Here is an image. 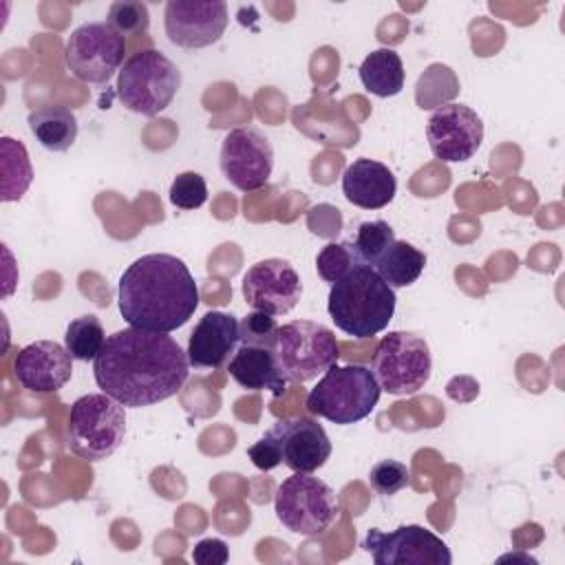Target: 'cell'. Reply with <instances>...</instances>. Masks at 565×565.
Listing matches in <instances>:
<instances>
[{
	"label": "cell",
	"mask_w": 565,
	"mask_h": 565,
	"mask_svg": "<svg viewBox=\"0 0 565 565\" xmlns=\"http://www.w3.org/2000/svg\"><path fill=\"white\" fill-rule=\"evenodd\" d=\"M181 88V71L157 49L132 53L117 75V97L121 104L146 117L166 110Z\"/></svg>",
	"instance_id": "6"
},
{
	"label": "cell",
	"mask_w": 565,
	"mask_h": 565,
	"mask_svg": "<svg viewBox=\"0 0 565 565\" xmlns=\"http://www.w3.org/2000/svg\"><path fill=\"white\" fill-rule=\"evenodd\" d=\"M163 26L177 46H210L221 40L227 26V4L221 0H170L163 11Z\"/></svg>",
	"instance_id": "15"
},
{
	"label": "cell",
	"mask_w": 565,
	"mask_h": 565,
	"mask_svg": "<svg viewBox=\"0 0 565 565\" xmlns=\"http://www.w3.org/2000/svg\"><path fill=\"white\" fill-rule=\"evenodd\" d=\"M371 371L382 391L413 395L430 380L433 360L428 342L411 331H388L377 342Z\"/></svg>",
	"instance_id": "9"
},
{
	"label": "cell",
	"mask_w": 565,
	"mask_h": 565,
	"mask_svg": "<svg viewBox=\"0 0 565 565\" xmlns=\"http://www.w3.org/2000/svg\"><path fill=\"white\" fill-rule=\"evenodd\" d=\"M207 201V185L199 172H181L170 185V203L179 210H196Z\"/></svg>",
	"instance_id": "32"
},
{
	"label": "cell",
	"mask_w": 565,
	"mask_h": 565,
	"mask_svg": "<svg viewBox=\"0 0 565 565\" xmlns=\"http://www.w3.org/2000/svg\"><path fill=\"white\" fill-rule=\"evenodd\" d=\"M355 265H360L351 241H342V243H327L318 256H316V269L318 276L327 282H338L342 276H347Z\"/></svg>",
	"instance_id": "28"
},
{
	"label": "cell",
	"mask_w": 565,
	"mask_h": 565,
	"mask_svg": "<svg viewBox=\"0 0 565 565\" xmlns=\"http://www.w3.org/2000/svg\"><path fill=\"white\" fill-rule=\"evenodd\" d=\"M459 79L446 64H430L415 84V99L419 108H439L459 95Z\"/></svg>",
	"instance_id": "25"
},
{
	"label": "cell",
	"mask_w": 565,
	"mask_h": 565,
	"mask_svg": "<svg viewBox=\"0 0 565 565\" xmlns=\"http://www.w3.org/2000/svg\"><path fill=\"white\" fill-rule=\"evenodd\" d=\"M375 565H450L448 545L422 525H399L393 532L371 527L362 545Z\"/></svg>",
	"instance_id": "11"
},
{
	"label": "cell",
	"mask_w": 565,
	"mask_h": 565,
	"mask_svg": "<svg viewBox=\"0 0 565 565\" xmlns=\"http://www.w3.org/2000/svg\"><path fill=\"white\" fill-rule=\"evenodd\" d=\"M278 329L280 327L276 322V316H269L265 311H252L238 322V338H241V344L274 349Z\"/></svg>",
	"instance_id": "30"
},
{
	"label": "cell",
	"mask_w": 565,
	"mask_h": 565,
	"mask_svg": "<svg viewBox=\"0 0 565 565\" xmlns=\"http://www.w3.org/2000/svg\"><path fill=\"white\" fill-rule=\"evenodd\" d=\"M395 289L371 265H355L331 285L329 316L340 331L353 338H373L395 313Z\"/></svg>",
	"instance_id": "3"
},
{
	"label": "cell",
	"mask_w": 565,
	"mask_h": 565,
	"mask_svg": "<svg viewBox=\"0 0 565 565\" xmlns=\"http://www.w3.org/2000/svg\"><path fill=\"white\" fill-rule=\"evenodd\" d=\"M192 558L199 565H223V563H227L230 552L221 539H203L194 545Z\"/></svg>",
	"instance_id": "34"
},
{
	"label": "cell",
	"mask_w": 565,
	"mask_h": 565,
	"mask_svg": "<svg viewBox=\"0 0 565 565\" xmlns=\"http://www.w3.org/2000/svg\"><path fill=\"white\" fill-rule=\"evenodd\" d=\"M104 342H106L104 327H102L99 318L93 313L79 316V318L71 320V324L66 327L64 347L68 349L73 360H79V362L95 360L99 355Z\"/></svg>",
	"instance_id": "26"
},
{
	"label": "cell",
	"mask_w": 565,
	"mask_h": 565,
	"mask_svg": "<svg viewBox=\"0 0 565 565\" xmlns=\"http://www.w3.org/2000/svg\"><path fill=\"white\" fill-rule=\"evenodd\" d=\"M13 373L31 393H55L73 375V355L55 340H38L15 353Z\"/></svg>",
	"instance_id": "16"
},
{
	"label": "cell",
	"mask_w": 565,
	"mask_h": 565,
	"mask_svg": "<svg viewBox=\"0 0 565 565\" xmlns=\"http://www.w3.org/2000/svg\"><path fill=\"white\" fill-rule=\"evenodd\" d=\"M247 457L258 470H274L276 466H280L282 455H280V441L276 430L269 428L256 444H252L247 448Z\"/></svg>",
	"instance_id": "33"
},
{
	"label": "cell",
	"mask_w": 565,
	"mask_h": 565,
	"mask_svg": "<svg viewBox=\"0 0 565 565\" xmlns=\"http://www.w3.org/2000/svg\"><path fill=\"white\" fill-rule=\"evenodd\" d=\"M26 121L40 146L51 152H64L77 139V117L66 106L35 108Z\"/></svg>",
	"instance_id": "21"
},
{
	"label": "cell",
	"mask_w": 565,
	"mask_h": 565,
	"mask_svg": "<svg viewBox=\"0 0 565 565\" xmlns=\"http://www.w3.org/2000/svg\"><path fill=\"white\" fill-rule=\"evenodd\" d=\"M0 150H2V194H0V199L4 203L20 201L33 181V168L29 161V152L22 141H15L11 137L0 139Z\"/></svg>",
	"instance_id": "24"
},
{
	"label": "cell",
	"mask_w": 565,
	"mask_h": 565,
	"mask_svg": "<svg viewBox=\"0 0 565 565\" xmlns=\"http://www.w3.org/2000/svg\"><path fill=\"white\" fill-rule=\"evenodd\" d=\"M218 163L223 177L236 190L254 192L271 177L274 148L258 128L241 126L223 137Z\"/></svg>",
	"instance_id": "12"
},
{
	"label": "cell",
	"mask_w": 565,
	"mask_h": 565,
	"mask_svg": "<svg viewBox=\"0 0 565 565\" xmlns=\"http://www.w3.org/2000/svg\"><path fill=\"white\" fill-rule=\"evenodd\" d=\"M408 483H411V472L406 463L395 459H382L369 472V486L382 497H393L399 490H404Z\"/></svg>",
	"instance_id": "31"
},
{
	"label": "cell",
	"mask_w": 565,
	"mask_h": 565,
	"mask_svg": "<svg viewBox=\"0 0 565 565\" xmlns=\"http://www.w3.org/2000/svg\"><path fill=\"white\" fill-rule=\"evenodd\" d=\"M278 521L302 536L322 534L338 516L340 503L329 483L311 472H294L287 477L274 499Z\"/></svg>",
	"instance_id": "8"
},
{
	"label": "cell",
	"mask_w": 565,
	"mask_h": 565,
	"mask_svg": "<svg viewBox=\"0 0 565 565\" xmlns=\"http://www.w3.org/2000/svg\"><path fill=\"white\" fill-rule=\"evenodd\" d=\"M126 38L108 22H84L66 40L64 60L71 73L86 84H106L121 71Z\"/></svg>",
	"instance_id": "10"
},
{
	"label": "cell",
	"mask_w": 565,
	"mask_h": 565,
	"mask_svg": "<svg viewBox=\"0 0 565 565\" xmlns=\"http://www.w3.org/2000/svg\"><path fill=\"white\" fill-rule=\"evenodd\" d=\"M300 296V276L285 258L258 260L243 276V298L254 311L285 316L298 305Z\"/></svg>",
	"instance_id": "14"
},
{
	"label": "cell",
	"mask_w": 565,
	"mask_h": 565,
	"mask_svg": "<svg viewBox=\"0 0 565 565\" xmlns=\"http://www.w3.org/2000/svg\"><path fill=\"white\" fill-rule=\"evenodd\" d=\"M395 241V230L386 221H362L353 232L351 245L358 260L373 267Z\"/></svg>",
	"instance_id": "27"
},
{
	"label": "cell",
	"mask_w": 565,
	"mask_h": 565,
	"mask_svg": "<svg viewBox=\"0 0 565 565\" xmlns=\"http://www.w3.org/2000/svg\"><path fill=\"white\" fill-rule=\"evenodd\" d=\"M238 344V320L225 311H207L190 333L185 355L194 369H221Z\"/></svg>",
	"instance_id": "18"
},
{
	"label": "cell",
	"mask_w": 565,
	"mask_h": 565,
	"mask_svg": "<svg viewBox=\"0 0 565 565\" xmlns=\"http://www.w3.org/2000/svg\"><path fill=\"white\" fill-rule=\"evenodd\" d=\"M126 406L106 393H88L71 404L66 446L82 459L110 457L126 437Z\"/></svg>",
	"instance_id": "5"
},
{
	"label": "cell",
	"mask_w": 565,
	"mask_h": 565,
	"mask_svg": "<svg viewBox=\"0 0 565 565\" xmlns=\"http://www.w3.org/2000/svg\"><path fill=\"white\" fill-rule=\"evenodd\" d=\"M342 192L349 203L362 210H380L388 205L397 192L395 174L375 159H355L342 174Z\"/></svg>",
	"instance_id": "19"
},
{
	"label": "cell",
	"mask_w": 565,
	"mask_h": 565,
	"mask_svg": "<svg viewBox=\"0 0 565 565\" xmlns=\"http://www.w3.org/2000/svg\"><path fill=\"white\" fill-rule=\"evenodd\" d=\"M106 22L126 38L143 33L150 26V13L139 0H117L110 4Z\"/></svg>",
	"instance_id": "29"
},
{
	"label": "cell",
	"mask_w": 565,
	"mask_h": 565,
	"mask_svg": "<svg viewBox=\"0 0 565 565\" xmlns=\"http://www.w3.org/2000/svg\"><path fill=\"white\" fill-rule=\"evenodd\" d=\"M271 428L280 441L282 463L294 472H316L331 457L329 435L311 417L280 419Z\"/></svg>",
	"instance_id": "17"
},
{
	"label": "cell",
	"mask_w": 565,
	"mask_h": 565,
	"mask_svg": "<svg viewBox=\"0 0 565 565\" xmlns=\"http://www.w3.org/2000/svg\"><path fill=\"white\" fill-rule=\"evenodd\" d=\"M426 265V254L406 241H395L384 256L373 265V269L388 282V287H408L413 285Z\"/></svg>",
	"instance_id": "23"
},
{
	"label": "cell",
	"mask_w": 565,
	"mask_h": 565,
	"mask_svg": "<svg viewBox=\"0 0 565 565\" xmlns=\"http://www.w3.org/2000/svg\"><path fill=\"white\" fill-rule=\"evenodd\" d=\"M117 300L119 313L130 327L170 333L192 318L199 287L181 258L146 254L121 274Z\"/></svg>",
	"instance_id": "2"
},
{
	"label": "cell",
	"mask_w": 565,
	"mask_h": 565,
	"mask_svg": "<svg viewBox=\"0 0 565 565\" xmlns=\"http://www.w3.org/2000/svg\"><path fill=\"white\" fill-rule=\"evenodd\" d=\"M362 86L377 97H393L404 88V64L397 51L375 49L360 64Z\"/></svg>",
	"instance_id": "22"
},
{
	"label": "cell",
	"mask_w": 565,
	"mask_h": 565,
	"mask_svg": "<svg viewBox=\"0 0 565 565\" xmlns=\"http://www.w3.org/2000/svg\"><path fill=\"white\" fill-rule=\"evenodd\" d=\"M426 137L430 152L444 163L468 161L481 148L483 121L466 104H446L430 115Z\"/></svg>",
	"instance_id": "13"
},
{
	"label": "cell",
	"mask_w": 565,
	"mask_h": 565,
	"mask_svg": "<svg viewBox=\"0 0 565 565\" xmlns=\"http://www.w3.org/2000/svg\"><path fill=\"white\" fill-rule=\"evenodd\" d=\"M276 362L287 382L305 384L338 362V342L329 327L311 320H294L278 329Z\"/></svg>",
	"instance_id": "7"
},
{
	"label": "cell",
	"mask_w": 565,
	"mask_h": 565,
	"mask_svg": "<svg viewBox=\"0 0 565 565\" xmlns=\"http://www.w3.org/2000/svg\"><path fill=\"white\" fill-rule=\"evenodd\" d=\"M380 384L369 366H331L307 395V411L338 426L355 424L373 413L380 402Z\"/></svg>",
	"instance_id": "4"
},
{
	"label": "cell",
	"mask_w": 565,
	"mask_h": 565,
	"mask_svg": "<svg viewBox=\"0 0 565 565\" xmlns=\"http://www.w3.org/2000/svg\"><path fill=\"white\" fill-rule=\"evenodd\" d=\"M188 373V355L172 335L137 327L108 335L93 360L102 393L128 408L152 406L177 395Z\"/></svg>",
	"instance_id": "1"
},
{
	"label": "cell",
	"mask_w": 565,
	"mask_h": 565,
	"mask_svg": "<svg viewBox=\"0 0 565 565\" xmlns=\"http://www.w3.org/2000/svg\"><path fill=\"white\" fill-rule=\"evenodd\" d=\"M227 373L247 391H271L274 395H282L287 388V377L276 362V353L267 347L241 344L227 362Z\"/></svg>",
	"instance_id": "20"
}]
</instances>
